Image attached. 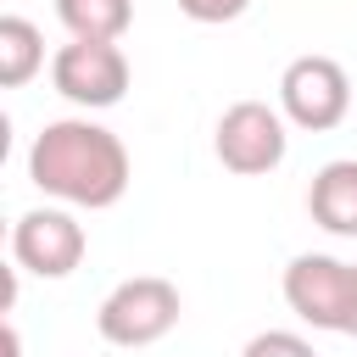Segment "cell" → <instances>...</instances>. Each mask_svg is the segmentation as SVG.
I'll return each instance as SVG.
<instances>
[{"instance_id": "cell-14", "label": "cell", "mask_w": 357, "mask_h": 357, "mask_svg": "<svg viewBox=\"0 0 357 357\" xmlns=\"http://www.w3.org/2000/svg\"><path fill=\"white\" fill-rule=\"evenodd\" d=\"M351 335H357V312H351Z\"/></svg>"}, {"instance_id": "cell-9", "label": "cell", "mask_w": 357, "mask_h": 357, "mask_svg": "<svg viewBox=\"0 0 357 357\" xmlns=\"http://www.w3.org/2000/svg\"><path fill=\"white\" fill-rule=\"evenodd\" d=\"M56 17L73 39H123L134 22V0H56Z\"/></svg>"}, {"instance_id": "cell-1", "label": "cell", "mask_w": 357, "mask_h": 357, "mask_svg": "<svg viewBox=\"0 0 357 357\" xmlns=\"http://www.w3.org/2000/svg\"><path fill=\"white\" fill-rule=\"evenodd\" d=\"M128 145L89 117H56L28 145V178L67 206H117L128 190Z\"/></svg>"}, {"instance_id": "cell-13", "label": "cell", "mask_w": 357, "mask_h": 357, "mask_svg": "<svg viewBox=\"0 0 357 357\" xmlns=\"http://www.w3.org/2000/svg\"><path fill=\"white\" fill-rule=\"evenodd\" d=\"M6 357H22V340H17V324H6Z\"/></svg>"}, {"instance_id": "cell-4", "label": "cell", "mask_w": 357, "mask_h": 357, "mask_svg": "<svg viewBox=\"0 0 357 357\" xmlns=\"http://www.w3.org/2000/svg\"><path fill=\"white\" fill-rule=\"evenodd\" d=\"M279 112H284V123H296L307 134L340 128L346 112H351V78H346V67L335 56H296L279 73Z\"/></svg>"}, {"instance_id": "cell-3", "label": "cell", "mask_w": 357, "mask_h": 357, "mask_svg": "<svg viewBox=\"0 0 357 357\" xmlns=\"http://www.w3.org/2000/svg\"><path fill=\"white\" fill-rule=\"evenodd\" d=\"M284 301L301 324L312 329H335L351 335V312H357V262L324 257V251H301L284 268Z\"/></svg>"}, {"instance_id": "cell-11", "label": "cell", "mask_w": 357, "mask_h": 357, "mask_svg": "<svg viewBox=\"0 0 357 357\" xmlns=\"http://www.w3.org/2000/svg\"><path fill=\"white\" fill-rule=\"evenodd\" d=\"M240 357H318V351H312V340H301L296 329H262V335L245 340Z\"/></svg>"}, {"instance_id": "cell-12", "label": "cell", "mask_w": 357, "mask_h": 357, "mask_svg": "<svg viewBox=\"0 0 357 357\" xmlns=\"http://www.w3.org/2000/svg\"><path fill=\"white\" fill-rule=\"evenodd\" d=\"M245 6H251V0H178V11H184L190 22H206V28H212V22H234Z\"/></svg>"}, {"instance_id": "cell-2", "label": "cell", "mask_w": 357, "mask_h": 357, "mask_svg": "<svg viewBox=\"0 0 357 357\" xmlns=\"http://www.w3.org/2000/svg\"><path fill=\"white\" fill-rule=\"evenodd\" d=\"M178 312H184V301H178V284L173 279H162V273H134V279H123L117 290H106V301H100V312H95V329H100V340H112V346H156L173 324H178Z\"/></svg>"}, {"instance_id": "cell-5", "label": "cell", "mask_w": 357, "mask_h": 357, "mask_svg": "<svg viewBox=\"0 0 357 357\" xmlns=\"http://www.w3.org/2000/svg\"><path fill=\"white\" fill-rule=\"evenodd\" d=\"M212 151L229 173L240 178H257V173H273L290 151V134H284V112L268 106V100H234L223 117H218V134H212Z\"/></svg>"}, {"instance_id": "cell-8", "label": "cell", "mask_w": 357, "mask_h": 357, "mask_svg": "<svg viewBox=\"0 0 357 357\" xmlns=\"http://www.w3.org/2000/svg\"><path fill=\"white\" fill-rule=\"evenodd\" d=\"M307 212L318 229L329 234H357V162L340 156V162H324L307 184Z\"/></svg>"}, {"instance_id": "cell-10", "label": "cell", "mask_w": 357, "mask_h": 357, "mask_svg": "<svg viewBox=\"0 0 357 357\" xmlns=\"http://www.w3.org/2000/svg\"><path fill=\"white\" fill-rule=\"evenodd\" d=\"M45 67V33L28 17H0V84L22 89Z\"/></svg>"}, {"instance_id": "cell-6", "label": "cell", "mask_w": 357, "mask_h": 357, "mask_svg": "<svg viewBox=\"0 0 357 357\" xmlns=\"http://www.w3.org/2000/svg\"><path fill=\"white\" fill-rule=\"evenodd\" d=\"M50 84L84 112H106L128 89V56L112 39H67L50 56Z\"/></svg>"}, {"instance_id": "cell-7", "label": "cell", "mask_w": 357, "mask_h": 357, "mask_svg": "<svg viewBox=\"0 0 357 357\" xmlns=\"http://www.w3.org/2000/svg\"><path fill=\"white\" fill-rule=\"evenodd\" d=\"M84 251H89L84 223L67 206H33L11 223V262L39 279H67L84 262Z\"/></svg>"}]
</instances>
